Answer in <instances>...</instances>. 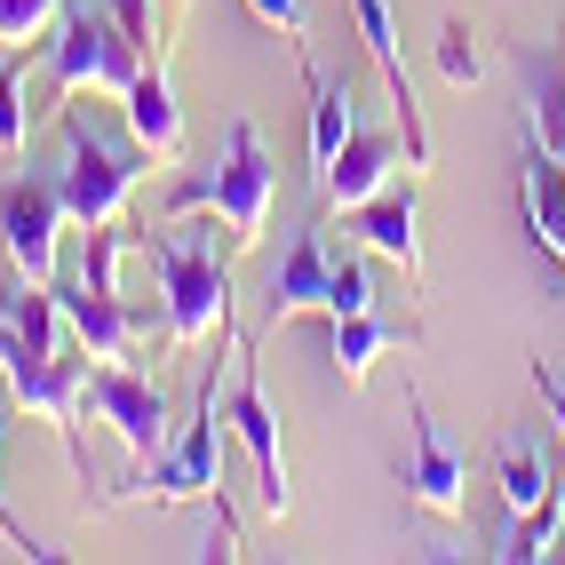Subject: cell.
<instances>
[{
    "label": "cell",
    "instance_id": "6da1fadb",
    "mask_svg": "<svg viewBox=\"0 0 565 565\" xmlns=\"http://www.w3.org/2000/svg\"><path fill=\"white\" fill-rule=\"evenodd\" d=\"M215 223L223 215H207V207H192V215H168V223H143L136 232V247L152 255V271H160V295H168V334L183 351L192 343H207L215 327H232V239L215 247Z\"/></svg>",
    "mask_w": 565,
    "mask_h": 565
},
{
    "label": "cell",
    "instance_id": "7a4b0ae2",
    "mask_svg": "<svg viewBox=\"0 0 565 565\" xmlns=\"http://www.w3.org/2000/svg\"><path fill=\"white\" fill-rule=\"evenodd\" d=\"M271 183H279V168H271V152H263L255 120H232L223 152H215L200 175H183L168 207H175V215L207 207V215H223V239H232V247H255L263 223H271Z\"/></svg>",
    "mask_w": 565,
    "mask_h": 565
},
{
    "label": "cell",
    "instance_id": "3957f363",
    "mask_svg": "<svg viewBox=\"0 0 565 565\" xmlns=\"http://www.w3.org/2000/svg\"><path fill=\"white\" fill-rule=\"evenodd\" d=\"M152 168L143 143H111L81 104H64V160H56V192H64V215L96 232V223H120L128 215V192L136 175Z\"/></svg>",
    "mask_w": 565,
    "mask_h": 565
},
{
    "label": "cell",
    "instance_id": "277c9868",
    "mask_svg": "<svg viewBox=\"0 0 565 565\" xmlns=\"http://www.w3.org/2000/svg\"><path fill=\"white\" fill-rule=\"evenodd\" d=\"M223 430H232V406H223V359L200 374V398H192V423H183V438H168L152 462H143L128 486L143 502H207L223 494Z\"/></svg>",
    "mask_w": 565,
    "mask_h": 565
},
{
    "label": "cell",
    "instance_id": "5b68a950",
    "mask_svg": "<svg viewBox=\"0 0 565 565\" xmlns=\"http://www.w3.org/2000/svg\"><path fill=\"white\" fill-rule=\"evenodd\" d=\"M0 374H9L17 406L32 423H49L56 446L72 455V470L88 478V446H81V398H88V351H41L17 327H0Z\"/></svg>",
    "mask_w": 565,
    "mask_h": 565
},
{
    "label": "cell",
    "instance_id": "8992f818",
    "mask_svg": "<svg viewBox=\"0 0 565 565\" xmlns=\"http://www.w3.org/2000/svg\"><path fill=\"white\" fill-rule=\"evenodd\" d=\"M143 64H152V56L120 32V17H111L104 0H64V9H56V24H49V81L56 88L128 96Z\"/></svg>",
    "mask_w": 565,
    "mask_h": 565
},
{
    "label": "cell",
    "instance_id": "52a82bcc",
    "mask_svg": "<svg viewBox=\"0 0 565 565\" xmlns=\"http://www.w3.org/2000/svg\"><path fill=\"white\" fill-rule=\"evenodd\" d=\"M64 223L72 215H64V192H56V168H9L0 175V255H9V271L56 287V232Z\"/></svg>",
    "mask_w": 565,
    "mask_h": 565
},
{
    "label": "cell",
    "instance_id": "ba28073f",
    "mask_svg": "<svg viewBox=\"0 0 565 565\" xmlns=\"http://www.w3.org/2000/svg\"><path fill=\"white\" fill-rule=\"evenodd\" d=\"M223 406H232V438L247 446V462H255L263 518H287V510H295V478H287L279 414H271V398H263V374H255V343H239V374H232V391H223Z\"/></svg>",
    "mask_w": 565,
    "mask_h": 565
},
{
    "label": "cell",
    "instance_id": "9c48e42d",
    "mask_svg": "<svg viewBox=\"0 0 565 565\" xmlns=\"http://www.w3.org/2000/svg\"><path fill=\"white\" fill-rule=\"evenodd\" d=\"M88 398H96V414L111 423V438H120L128 455L152 462L168 446V398H160V383L128 374L120 359H88Z\"/></svg>",
    "mask_w": 565,
    "mask_h": 565
},
{
    "label": "cell",
    "instance_id": "30bf717a",
    "mask_svg": "<svg viewBox=\"0 0 565 565\" xmlns=\"http://www.w3.org/2000/svg\"><path fill=\"white\" fill-rule=\"evenodd\" d=\"M406 423H414L406 494L423 502V510H438V518H462V510H470V462L446 446V430L430 423V406H423V391H414V383H406Z\"/></svg>",
    "mask_w": 565,
    "mask_h": 565
},
{
    "label": "cell",
    "instance_id": "8fae6325",
    "mask_svg": "<svg viewBox=\"0 0 565 565\" xmlns=\"http://www.w3.org/2000/svg\"><path fill=\"white\" fill-rule=\"evenodd\" d=\"M351 9H359V32H366V56L383 64V81H391L398 136H406V168H430V128H423V104H414V81H406V49H398L391 0H351Z\"/></svg>",
    "mask_w": 565,
    "mask_h": 565
},
{
    "label": "cell",
    "instance_id": "7c38bea8",
    "mask_svg": "<svg viewBox=\"0 0 565 565\" xmlns=\"http://www.w3.org/2000/svg\"><path fill=\"white\" fill-rule=\"evenodd\" d=\"M56 311H64L72 343H81L88 359H128V351H136V311L120 303V287L56 279Z\"/></svg>",
    "mask_w": 565,
    "mask_h": 565
},
{
    "label": "cell",
    "instance_id": "4fadbf2b",
    "mask_svg": "<svg viewBox=\"0 0 565 565\" xmlns=\"http://www.w3.org/2000/svg\"><path fill=\"white\" fill-rule=\"evenodd\" d=\"M518 200H525V232L550 263H565V160L525 128V152H518Z\"/></svg>",
    "mask_w": 565,
    "mask_h": 565
},
{
    "label": "cell",
    "instance_id": "5bb4252c",
    "mask_svg": "<svg viewBox=\"0 0 565 565\" xmlns=\"http://www.w3.org/2000/svg\"><path fill=\"white\" fill-rule=\"evenodd\" d=\"M391 168H398V136L391 128H351V143L327 160V175H319V192H327V207H366L374 192L391 183Z\"/></svg>",
    "mask_w": 565,
    "mask_h": 565
},
{
    "label": "cell",
    "instance_id": "9a60e30c",
    "mask_svg": "<svg viewBox=\"0 0 565 565\" xmlns=\"http://www.w3.org/2000/svg\"><path fill=\"white\" fill-rule=\"evenodd\" d=\"M327 232L319 223H295L287 232V255H279V271H271V327L295 319V311H319L327 303Z\"/></svg>",
    "mask_w": 565,
    "mask_h": 565
},
{
    "label": "cell",
    "instance_id": "2e32d148",
    "mask_svg": "<svg viewBox=\"0 0 565 565\" xmlns=\"http://www.w3.org/2000/svg\"><path fill=\"white\" fill-rule=\"evenodd\" d=\"M359 215V239L374 247V255H391L406 279H423V232H414V175L406 183H383L366 207H351Z\"/></svg>",
    "mask_w": 565,
    "mask_h": 565
},
{
    "label": "cell",
    "instance_id": "e0dca14e",
    "mask_svg": "<svg viewBox=\"0 0 565 565\" xmlns=\"http://www.w3.org/2000/svg\"><path fill=\"white\" fill-rule=\"evenodd\" d=\"M120 104H128V136L143 143V152H152V160H183V104L168 88V64L160 56L136 72V88Z\"/></svg>",
    "mask_w": 565,
    "mask_h": 565
},
{
    "label": "cell",
    "instance_id": "ac0fdd59",
    "mask_svg": "<svg viewBox=\"0 0 565 565\" xmlns=\"http://www.w3.org/2000/svg\"><path fill=\"white\" fill-rule=\"evenodd\" d=\"M518 96H525V128L565 160V41L518 56Z\"/></svg>",
    "mask_w": 565,
    "mask_h": 565
},
{
    "label": "cell",
    "instance_id": "d6986e66",
    "mask_svg": "<svg viewBox=\"0 0 565 565\" xmlns=\"http://www.w3.org/2000/svg\"><path fill=\"white\" fill-rule=\"evenodd\" d=\"M557 478H565V470H557V455H550L534 430H510V438L494 446V486H502V510H510V518H518V510H534Z\"/></svg>",
    "mask_w": 565,
    "mask_h": 565
},
{
    "label": "cell",
    "instance_id": "ffe728a7",
    "mask_svg": "<svg viewBox=\"0 0 565 565\" xmlns=\"http://www.w3.org/2000/svg\"><path fill=\"white\" fill-rule=\"evenodd\" d=\"M303 88H311V168L327 175V160L351 143V128H359V96H351V81H327V72L303 56Z\"/></svg>",
    "mask_w": 565,
    "mask_h": 565
},
{
    "label": "cell",
    "instance_id": "44dd1931",
    "mask_svg": "<svg viewBox=\"0 0 565 565\" xmlns=\"http://www.w3.org/2000/svg\"><path fill=\"white\" fill-rule=\"evenodd\" d=\"M557 525H565V478L550 486V494L534 510H518L502 525V550H486V557H510V565H534V557H557Z\"/></svg>",
    "mask_w": 565,
    "mask_h": 565
},
{
    "label": "cell",
    "instance_id": "7402d4cb",
    "mask_svg": "<svg viewBox=\"0 0 565 565\" xmlns=\"http://www.w3.org/2000/svg\"><path fill=\"white\" fill-rule=\"evenodd\" d=\"M391 319H374V311H351V319H327V351H334V374L343 383H366V366H374V351L391 343Z\"/></svg>",
    "mask_w": 565,
    "mask_h": 565
},
{
    "label": "cell",
    "instance_id": "603a6c76",
    "mask_svg": "<svg viewBox=\"0 0 565 565\" xmlns=\"http://www.w3.org/2000/svg\"><path fill=\"white\" fill-rule=\"evenodd\" d=\"M24 49H0V152H24Z\"/></svg>",
    "mask_w": 565,
    "mask_h": 565
},
{
    "label": "cell",
    "instance_id": "cb8c5ba5",
    "mask_svg": "<svg viewBox=\"0 0 565 565\" xmlns=\"http://www.w3.org/2000/svg\"><path fill=\"white\" fill-rule=\"evenodd\" d=\"M351 311H374V279H366L359 255H343V263L327 271V303H319V319H351Z\"/></svg>",
    "mask_w": 565,
    "mask_h": 565
},
{
    "label": "cell",
    "instance_id": "d4e9b609",
    "mask_svg": "<svg viewBox=\"0 0 565 565\" xmlns=\"http://www.w3.org/2000/svg\"><path fill=\"white\" fill-rule=\"evenodd\" d=\"M64 0H0V49H24V41H49Z\"/></svg>",
    "mask_w": 565,
    "mask_h": 565
},
{
    "label": "cell",
    "instance_id": "484cf974",
    "mask_svg": "<svg viewBox=\"0 0 565 565\" xmlns=\"http://www.w3.org/2000/svg\"><path fill=\"white\" fill-rule=\"evenodd\" d=\"M478 72H486V64H478V49H470V24L446 17V24H438V81H446V88H470Z\"/></svg>",
    "mask_w": 565,
    "mask_h": 565
},
{
    "label": "cell",
    "instance_id": "4316f807",
    "mask_svg": "<svg viewBox=\"0 0 565 565\" xmlns=\"http://www.w3.org/2000/svg\"><path fill=\"white\" fill-rule=\"evenodd\" d=\"M111 17H120V32L143 49V56H160V17H152V0H104Z\"/></svg>",
    "mask_w": 565,
    "mask_h": 565
},
{
    "label": "cell",
    "instance_id": "83f0119b",
    "mask_svg": "<svg viewBox=\"0 0 565 565\" xmlns=\"http://www.w3.org/2000/svg\"><path fill=\"white\" fill-rule=\"evenodd\" d=\"M247 9H255L263 24H279V32H287V41H295V49H303V41H311V9H303V0H247Z\"/></svg>",
    "mask_w": 565,
    "mask_h": 565
},
{
    "label": "cell",
    "instance_id": "f1b7e54d",
    "mask_svg": "<svg viewBox=\"0 0 565 565\" xmlns=\"http://www.w3.org/2000/svg\"><path fill=\"white\" fill-rule=\"evenodd\" d=\"M0 438H9V423H0ZM0 534H9L24 557H72V550H56V542H41V534H24V518L9 510V494H0Z\"/></svg>",
    "mask_w": 565,
    "mask_h": 565
},
{
    "label": "cell",
    "instance_id": "f546056e",
    "mask_svg": "<svg viewBox=\"0 0 565 565\" xmlns=\"http://www.w3.org/2000/svg\"><path fill=\"white\" fill-rule=\"evenodd\" d=\"M534 391H542V406H550V423H557V446H565V374L534 366Z\"/></svg>",
    "mask_w": 565,
    "mask_h": 565
}]
</instances>
